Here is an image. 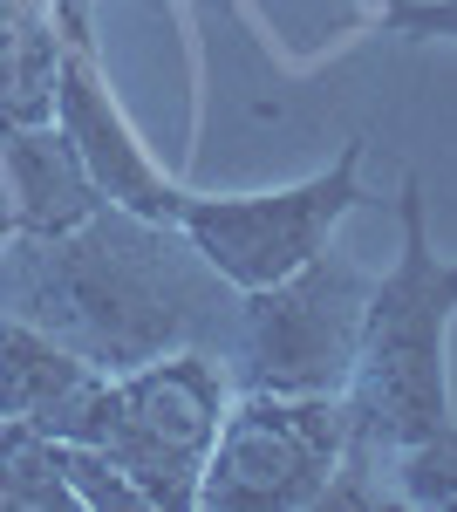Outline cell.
<instances>
[{
  "mask_svg": "<svg viewBox=\"0 0 457 512\" xmlns=\"http://www.w3.org/2000/svg\"><path fill=\"white\" fill-rule=\"evenodd\" d=\"M396 506L423 512H457V424L396 451Z\"/></svg>",
  "mask_w": 457,
  "mask_h": 512,
  "instance_id": "obj_11",
  "label": "cell"
},
{
  "mask_svg": "<svg viewBox=\"0 0 457 512\" xmlns=\"http://www.w3.org/2000/svg\"><path fill=\"white\" fill-rule=\"evenodd\" d=\"M226 376L212 349H171L116 369L62 417V444H96L144 485L151 512H191L212 437L226 424Z\"/></svg>",
  "mask_w": 457,
  "mask_h": 512,
  "instance_id": "obj_3",
  "label": "cell"
},
{
  "mask_svg": "<svg viewBox=\"0 0 457 512\" xmlns=\"http://www.w3.org/2000/svg\"><path fill=\"white\" fill-rule=\"evenodd\" d=\"M55 76H62V41L55 28L28 14L0 35V137L55 123Z\"/></svg>",
  "mask_w": 457,
  "mask_h": 512,
  "instance_id": "obj_10",
  "label": "cell"
},
{
  "mask_svg": "<svg viewBox=\"0 0 457 512\" xmlns=\"http://www.w3.org/2000/svg\"><path fill=\"white\" fill-rule=\"evenodd\" d=\"M110 369H96L89 355L55 342L48 328L21 315H0V417L35 424V431H62V417L96 390Z\"/></svg>",
  "mask_w": 457,
  "mask_h": 512,
  "instance_id": "obj_9",
  "label": "cell"
},
{
  "mask_svg": "<svg viewBox=\"0 0 457 512\" xmlns=\"http://www.w3.org/2000/svg\"><path fill=\"white\" fill-rule=\"evenodd\" d=\"M0 198H7L14 233H69L96 205H110L96 192L82 151L62 137V123H35V130L0 137Z\"/></svg>",
  "mask_w": 457,
  "mask_h": 512,
  "instance_id": "obj_8",
  "label": "cell"
},
{
  "mask_svg": "<svg viewBox=\"0 0 457 512\" xmlns=\"http://www.w3.org/2000/svg\"><path fill=\"white\" fill-rule=\"evenodd\" d=\"M348 451L342 396H260L246 390L212 437L198 506L212 512H301L321 506Z\"/></svg>",
  "mask_w": 457,
  "mask_h": 512,
  "instance_id": "obj_6",
  "label": "cell"
},
{
  "mask_svg": "<svg viewBox=\"0 0 457 512\" xmlns=\"http://www.w3.org/2000/svg\"><path fill=\"white\" fill-rule=\"evenodd\" d=\"M62 472H69V492H76V506L89 512H151L144 499V485L123 472L116 458H103L96 444H62Z\"/></svg>",
  "mask_w": 457,
  "mask_h": 512,
  "instance_id": "obj_12",
  "label": "cell"
},
{
  "mask_svg": "<svg viewBox=\"0 0 457 512\" xmlns=\"http://www.w3.org/2000/svg\"><path fill=\"white\" fill-rule=\"evenodd\" d=\"M178 226L96 205L69 233L0 239V315L48 328L96 369H137L171 349H232L239 308Z\"/></svg>",
  "mask_w": 457,
  "mask_h": 512,
  "instance_id": "obj_1",
  "label": "cell"
},
{
  "mask_svg": "<svg viewBox=\"0 0 457 512\" xmlns=\"http://www.w3.org/2000/svg\"><path fill=\"white\" fill-rule=\"evenodd\" d=\"M362 137L335 151L328 171H314L301 185L280 192H246V198H198L185 192L178 205V233L191 253L226 280L232 294L273 287L280 274L307 267L321 246H335V226L362 205Z\"/></svg>",
  "mask_w": 457,
  "mask_h": 512,
  "instance_id": "obj_5",
  "label": "cell"
},
{
  "mask_svg": "<svg viewBox=\"0 0 457 512\" xmlns=\"http://www.w3.org/2000/svg\"><path fill=\"white\" fill-rule=\"evenodd\" d=\"M76 35L82 28H69V41H62V76H55V123H62V137L82 151L96 192L110 198V205L137 212V219H157V226H178L185 192H178V185L151 164V151L137 144L130 117L116 110V96L103 89L89 48H82Z\"/></svg>",
  "mask_w": 457,
  "mask_h": 512,
  "instance_id": "obj_7",
  "label": "cell"
},
{
  "mask_svg": "<svg viewBox=\"0 0 457 512\" xmlns=\"http://www.w3.org/2000/svg\"><path fill=\"white\" fill-rule=\"evenodd\" d=\"M369 287L348 253L321 246L307 267L280 274L273 287L239 294V328H232V362L239 390L260 396H342L362 349V315Z\"/></svg>",
  "mask_w": 457,
  "mask_h": 512,
  "instance_id": "obj_4",
  "label": "cell"
},
{
  "mask_svg": "<svg viewBox=\"0 0 457 512\" xmlns=\"http://www.w3.org/2000/svg\"><path fill=\"white\" fill-rule=\"evenodd\" d=\"M403 212V253L396 267L369 287V315H362V349L348 376V431L362 444L410 451L423 437H437L451 417V315H457V260L430 246V205H423L417 171L396 192Z\"/></svg>",
  "mask_w": 457,
  "mask_h": 512,
  "instance_id": "obj_2",
  "label": "cell"
},
{
  "mask_svg": "<svg viewBox=\"0 0 457 512\" xmlns=\"http://www.w3.org/2000/svg\"><path fill=\"white\" fill-rule=\"evenodd\" d=\"M382 21L417 41H457V0H382Z\"/></svg>",
  "mask_w": 457,
  "mask_h": 512,
  "instance_id": "obj_13",
  "label": "cell"
}]
</instances>
